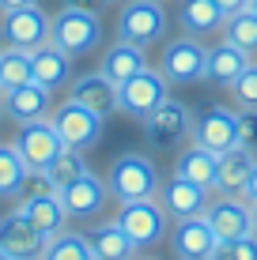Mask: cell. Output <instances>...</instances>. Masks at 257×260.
Segmentation results:
<instances>
[{"instance_id":"8992f818","label":"cell","mask_w":257,"mask_h":260,"mask_svg":"<svg viewBox=\"0 0 257 260\" xmlns=\"http://www.w3.org/2000/svg\"><path fill=\"white\" fill-rule=\"evenodd\" d=\"M49 121H53V128H57V136L65 147H72V151H87V147H95L102 136V121L95 110H87V106H79L72 102V98H65V102L57 106V110L49 113Z\"/></svg>"},{"instance_id":"ac0fdd59","label":"cell","mask_w":257,"mask_h":260,"mask_svg":"<svg viewBox=\"0 0 257 260\" xmlns=\"http://www.w3.org/2000/svg\"><path fill=\"white\" fill-rule=\"evenodd\" d=\"M4 98V113L12 117L15 124H26V121H42L53 113V91H46L42 83H23V87H12V91L0 94Z\"/></svg>"},{"instance_id":"4fadbf2b","label":"cell","mask_w":257,"mask_h":260,"mask_svg":"<svg viewBox=\"0 0 257 260\" xmlns=\"http://www.w3.org/2000/svg\"><path fill=\"white\" fill-rule=\"evenodd\" d=\"M61 204H65L68 219H99L106 211V204H110V189H106V177L91 174L87 170L83 177H76L72 185H65L61 189Z\"/></svg>"},{"instance_id":"cb8c5ba5","label":"cell","mask_w":257,"mask_h":260,"mask_svg":"<svg viewBox=\"0 0 257 260\" xmlns=\"http://www.w3.org/2000/svg\"><path fill=\"white\" fill-rule=\"evenodd\" d=\"M178 23L189 38H208V34L223 30L227 12L216 0H178Z\"/></svg>"},{"instance_id":"2e32d148","label":"cell","mask_w":257,"mask_h":260,"mask_svg":"<svg viewBox=\"0 0 257 260\" xmlns=\"http://www.w3.org/2000/svg\"><path fill=\"white\" fill-rule=\"evenodd\" d=\"M166 241L174 245L178 260H208V256H212V249L219 245L205 215H197V219H178V222H170V234H166Z\"/></svg>"},{"instance_id":"7402d4cb","label":"cell","mask_w":257,"mask_h":260,"mask_svg":"<svg viewBox=\"0 0 257 260\" xmlns=\"http://www.w3.org/2000/svg\"><path fill=\"white\" fill-rule=\"evenodd\" d=\"M253 64L250 53H242L238 46L219 38L216 46H208V60H205V79L208 83H219V87H231L246 68Z\"/></svg>"},{"instance_id":"b9f144b4","label":"cell","mask_w":257,"mask_h":260,"mask_svg":"<svg viewBox=\"0 0 257 260\" xmlns=\"http://www.w3.org/2000/svg\"><path fill=\"white\" fill-rule=\"evenodd\" d=\"M136 260H155V256H144V253H140V256H136Z\"/></svg>"},{"instance_id":"d6a6232c","label":"cell","mask_w":257,"mask_h":260,"mask_svg":"<svg viewBox=\"0 0 257 260\" xmlns=\"http://www.w3.org/2000/svg\"><path fill=\"white\" fill-rule=\"evenodd\" d=\"M208 260H257V234H246L238 241H219Z\"/></svg>"},{"instance_id":"484cf974","label":"cell","mask_w":257,"mask_h":260,"mask_svg":"<svg viewBox=\"0 0 257 260\" xmlns=\"http://www.w3.org/2000/svg\"><path fill=\"white\" fill-rule=\"evenodd\" d=\"M216 162H219V155L205 151L201 143H189V147L178 151V158H174V174L185 177V181H193V185L216 189Z\"/></svg>"},{"instance_id":"8d00e7d4","label":"cell","mask_w":257,"mask_h":260,"mask_svg":"<svg viewBox=\"0 0 257 260\" xmlns=\"http://www.w3.org/2000/svg\"><path fill=\"white\" fill-rule=\"evenodd\" d=\"M31 4H38V0H0V15L15 12V8H31Z\"/></svg>"},{"instance_id":"9c48e42d","label":"cell","mask_w":257,"mask_h":260,"mask_svg":"<svg viewBox=\"0 0 257 260\" xmlns=\"http://www.w3.org/2000/svg\"><path fill=\"white\" fill-rule=\"evenodd\" d=\"M12 143H15V151H19L23 166L31 170V174H42V170L65 151V143H61V136H57V128H53L49 117L19 124V132H15Z\"/></svg>"},{"instance_id":"603a6c76","label":"cell","mask_w":257,"mask_h":260,"mask_svg":"<svg viewBox=\"0 0 257 260\" xmlns=\"http://www.w3.org/2000/svg\"><path fill=\"white\" fill-rule=\"evenodd\" d=\"M19 211L34 222V230H38V234H46V238L61 234V230H68V211H65V204H61V192L23 196Z\"/></svg>"},{"instance_id":"ba28073f","label":"cell","mask_w":257,"mask_h":260,"mask_svg":"<svg viewBox=\"0 0 257 260\" xmlns=\"http://www.w3.org/2000/svg\"><path fill=\"white\" fill-rule=\"evenodd\" d=\"M189 132H193V110L185 102H178V98H163L144 117V136L159 151H170L174 143H182Z\"/></svg>"},{"instance_id":"f546056e","label":"cell","mask_w":257,"mask_h":260,"mask_svg":"<svg viewBox=\"0 0 257 260\" xmlns=\"http://www.w3.org/2000/svg\"><path fill=\"white\" fill-rule=\"evenodd\" d=\"M38 260H95V253H91V245H87L83 234L61 230V234H53L46 241V249H42Z\"/></svg>"},{"instance_id":"277c9868","label":"cell","mask_w":257,"mask_h":260,"mask_svg":"<svg viewBox=\"0 0 257 260\" xmlns=\"http://www.w3.org/2000/svg\"><path fill=\"white\" fill-rule=\"evenodd\" d=\"M113 219L121 222V230H125L140 249H152L159 241H166V234H170V215L163 211L159 196L118 204V215H113Z\"/></svg>"},{"instance_id":"6da1fadb","label":"cell","mask_w":257,"mask_h":260,"mask_svg":"<svg viewBox=\"0 0 257 260\" xmlns=\"http://www.w3.org/2000/svg\"><path fill=\"white\" fill-rule=\"evenodd\" d=\"M159 185H163V177H159L155 162L148 155H140V151H125V155L113 158L110 174H106V189L118 204L125 200H148V196H159Z\"/></svg>"},{"instance_id":"ffe728a7","label":"cell","mask_w":257,"mask_h":260,"mask_svg":"<svg viewBox=\"0 0 257 260\" xmlns=\"http://www.w3.org/2000/svg\"><path fill=\"white\" fill-rule=\"evenodd\" d=\"M72 60L61 46H53V42H46V46L31 49V72H34V83H42L46 91H61V87L72 83Z\"/></svg>"},{"instance_id":"4dcf8cb0","label":"cell","mask_w":257,"mask_h":260,"mask_svg":"<svg viewBox=\"0 0 257 260\" xmlns=\"http://www.w3.org/2000/svg\"><path fill=\"white\" fill-rule=\"evenodd\" d=\"M42 174H46V177H49V185L61 192L65 185H72L76 177H83V174H87L83 151H72V147H65V151H61V155H57V158H53V162L46 166V170H42Z\"/></svg>"},{"instance_id":"d590c367","label":"cell","mask_w":257,"mask_h":260,"mask_svg":"<svg viewBox=\"0 0 257 260\" xmlns=\"http://www.w3.org/2000/svg\"><path fill=\"white\" fill-rule=\"evenodd\" d=\"M219 8H223L227 15H235V12H242V8H250V0H216Z\"/></svg>"},{"instance_id":"7a4b0ae2","label":"cell","mask_w":257,"mask_h":260,"mask_svg":"<svg viewBox=\"0 0 257 260\" xmlns=\"http://www.w3.org/2000/svg\"><path fill=\"white\" fill-rule=\"evenodd\" d=\"M166 26H170V19H166L163 0H121V12H118V38L121 42L148 49L166 38Z\"/></svg>"},{"instance_id":"d4e9b609","label":"cell","mask_w":257,"mask_h":260,"mask_svg":"<svg viewBox=\"0 0 257 260\" xmlns=\"http://www.w3.org/2000/svg\"><path fill=\"white\" fill-rule=\"evenodd\" d=\"M144 68H148V49L132 46V42H121V38L102 53V64H99V72L118 87L125 83V79H132L136 72H144Z\"/></svg>"},{"instance_id":"60d3db41","label":"cell","mask_w":257,"mask_h":260,"mask_svg":"<svg viewBox=\"0 0 257 260\" xmlns=\"http://www.w3.org/2000/svg\"><path fill=\"white\" fill-rule=\"evenodd\" d=\"M0 260H12V256H8V253H4V249H0Z\"/></svg>"},{"instance_id":"d6986e66","label":"cell","mask_w":257,"mask_h":260,"mask_svg":"<svg viewBox=\"0 0 257 260\" xmlns=\"http://www.w3.org/2000/svg\"><path fill=\"white\" fill-rule=\"evenodd\" d=\"M253 162H257V155L246 151L242 143L231 147V151H223L219 162H216V189H212V192H216V196H242L246 185H250Z\"/></svg>"},{"instance_id":"7bdbcfd3","label":"cell","mask_w":257,"mask_h":260,"mask_svg":"<svg viewBox=\"0 0 257 260\" xmlns=\"http://www.w3.org/2000/svg\"><path fill=\"white\" fill-rule=\"evenodd\" d=\"M0 117H4V98H0Z\"/></svg>"},{"instance_id":"52a82bcc","label":"cell","mask_w":257,"mask_h":260,"mask_svg":"<svg viewBox=\"0 0 257 260\" xmlns=\"http://www.w3.org/2000/svg\"><path fill=\"white\" fill-rule=\"evenodd\" d=\"M163 98H170V83H166V76L159 68L148 64L144 72H136L132 79H125L118 87V110L136 117V121H144Z\"/></svg>"},{"instance_id":"5bb4252c","label":"cell","mask_w":257,"mask_h":260,"mask_svg":"<svg viewBox=\"0 0 257 260\" xmlns=\"http://www.w3.org/2000/svg\"><path fill=\"white\" fill-rule=\"evenodd\" d=\"M159 204H163V211L170 215V222H178V219H197V215L208 211L212 189L193 185V181H185V177L174 174L170 181L159 185Z\"/></svg>"},{"instance_id":"8fae6325","label":"cell","mask_w":257,"mask_h":260,"mask_svg":"<svg viewBox=\"0 0 257 260\" xmlns=\"http://www.w3.org/2000/svg\"><path fill=\"white\" fill-rule=\"evenodd\" d=\"M0 42L15 49H38L49 42V15L38 4L15 8V12L0 15Z\"/></svg>"},{"instance_id":"5b68a950","label":"cell","mask_w":257,"mask_h":260,"mask_svg":"<svg viewBox=\"0 0 257 260\" xmlns=\"http://www.w3.org/2000/svg\"><path fill=\"white\" fill-rule=\"evenodd\" d=\"M205 60H208V46L201 38H170L163 46V57H159V72L166 76L170 87H185V83H197L205 79Z\"/></svg>"},{"instance_id":"1f68e13d","label":"cell","mask_w":257,"mask_h":260,"mask_svg":"<svg viewBox=\"0 0 257 260\" xmlns=\"http://www.w3.org/2000/svg\"><path fill=\"white\" fill-rule=\"evenodd\" d=\"M227 91H231V98H235L238 110H257V60L235 79L231 87H227Z\"/></svg>"},{"instance_id":"9a60e30c","label":"cell","mask_w":257,"mask_h":260,"mask_svg":"<svg viewBox=\"0 0 257 260\" xmlns=\"http://www.w3.org/2000/svg\"><path fill=\"white\" fill-rule=\"evenodd\" d=\"M46 234H38L34 230V222L26 219V215L15 208L8 211L4 219H0V249H4L12 260H38L42 249H46Z\"/></svg>"},{"instance_id":"e0dca14e","label":"cell","mask_w":257,"mask_h":260,"mask_svg":"<svg viewBox=\"0 0 257 260\" xmlns=\"http://www.w3.org/2000/svg\"><path fill=\"white\" fill-rule=\"evenodd\" d=\"M83 238H87V245H91L95 260H136L140 253H144V249H140L136 241L121 230L118 219L95 222L91 230H83Z\"/></svg>"},{"instance_id":"44dd1931","label":"cell","mask_w":257,"mask_h":260,"mask_svg":"<svg viewBox=\"0 0 257 260\" xmlns=\"http://www.w3.org/2000/svg\"><path fill=\"white\" fill-rule=\"evenodd\" d=\"M68 98L79 102V106H87V110H95L99 117L118 113V83H110L102 72H87V76L72 79V83H68Z\"/></svg>"},{"instance_id":"f35d334b","label":"cell","mask_w":257,"mask_h":260,"mask_svg":"<svg viewBox=\"0 0 257 260\" xmlns=\"http://www.w3.org/2000/svg\"><path fill=\"white\" fill-rule=\"evenodd\" d=\"M250 211H253V234H257V204H250Z\"/></svg>"},{"instance_id":"ee69618b","label":"cell","mask_w":257,"mask_h":260,"mask_svg":"<svg viewBox=\"0 0 257 260\" xmlns=\"http://www.w3.org/2000/svg\"><path fill=\"white\" fill-rule=\"evenodd\" d=\"M106 4H118V0H106Z\"/></svg>"},{"instance_id":"e575fe53","label":"cell","mask_w":257,"mask_h":260,"mask_svg":"<svg viewBox=\"0 0 257 260\" xmlns=\"http://www.w3.org/2000/svg\"><path fill=\"white\" fill-rule=\"evenodd\" d=\"M65 8H79V12H102L106 0H65Z\"/></svg>"},{"instance_id":"f1b7e54d","label":"cell","mask_w":257,"mask_h":260,"mask_svg":"<svg viewBox=\"0 0 257 260\" xmlns=\"http://www.w3.org/2000/svg\"><path fill=\"white\" fill-rule=\"evenodd\" d=\"M31 79H34V72H31V49H15V46L0 49V94L12 91V87L31 83Z\"/></svg>"},{"instance_id":"7c38bea8","label":"cell","mask_w":257,"mask_h":260,"mask_svg":"<svg viewBox=\"0 0 257 260\" xmlns=\"http://www.w3.org/2000/svg\"><path fill=\"white\" fill-rule=\"evenodd\" d=\"M205 219H208L216 241H238V238L253 234V211H250L246 196H216L212 192Z\"/></svg>"},{"instance_id":"ab89813d","label":"cell","mask_w":257,"mask_h":260,"mask_svg":"<svg viewBox=\"0 0 257 260\" xmlns=\"http://www.w3.org/2000/svg\"><path fill=\"white\" fill-rule=\"evenodd\" d=\"M250 12H253V15H257V0H250Z\"/></svg>"},{"instance_id":"74e56055","label":"cell","mask_w":257,"mask_h":260,"mask_svg":"<svg viewBox=\"0 0 257 260\" xmlns=\"http://www.w3.org/2000/svg\"><path fill=\"white\" fill-rule=\"evenodd\" d=\"M246 200H250V204H257V162H253V174H250V185H246Z\"/></svg>"},{"instance_id":"836d02e7","label":"cell","mask_w":257,"mask_h":260,"mask_svg":"<svg viewBox=\"0 0 257 260\" xmlns=\"http://www.w3.org/2000/svg\"><path fill=\"white\" fill-rule=\"evenodd\" d=\"M238 143L257 155V110H238Z\"/></svg>"},{"instance_id":"4316f807","label":"cell","mask_w":257,"mask_h":260,"mask_svg":"<svg viewBox=\"0 0 257 260\" xmlns=\"http://www.w3.org/2000/svg\"><path fill=\"white\" fill-rule=\"evenodd\" d=\"M219 38L231 42V46H238L242 53H250V57L257 60V15L250 12V8H242V12L227 15L223 30H219Z\"/></svg>"},{"instance_id":"83f0119b","label":"cell","mask_w":257,"mask_h":260,"mask_svg":"<svg viewBox=\"0 0 257 260\" xmlns=\"http://www.w3.org/2000/svg\"><path fill=\"white\" fill-rule=\"evenodd\" d=\"M26 174L31 170L23 166L15 143H0V200H12V196H23Z\"/></svg>"},{"instance_id":"3957f363","label":"cell","mask_w":257,"mask_h":260,"mask_svg":"<svg viewBox=\"0 0 257 260\" xmlns=\"http://www.w3.org/2000/svg\"><path fill=\"white\" fill-rule=\"evenodd\" d=\"M49 42L61 46L68 57H83L102 42V19L99 12H79V8H61L49 19Z\"/></svg>"},{"instance_id":"30bf717a","label":"cell","mask_w":257,"mask_h":260,"mask_svg":"<svg viewBox=\"0 0 257 260\" xmlns=\"http://www.w3.org/2000/svg\"><path fill=\"white\" fill-rule=\"evenodd\" d=\"M193 143H201L212 155H223V151L238 147V110H227V106H208L193 117Z\"/></svg>"}]
</instances>
